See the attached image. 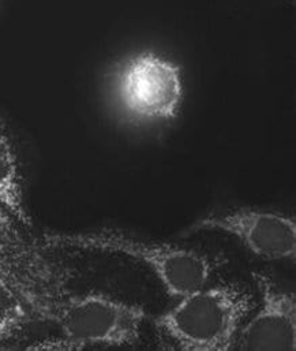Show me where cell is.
<instances>
[{"mask_svg":"<svg viewBox=\"0 0 296 351\" xmlns=\"http://www.w3.org/2000/svg\"><path fill=\"white\" fill-rule=\"evenodd\" d=\"M47 249L101 252L141 261L157 276L166 294L182 298L209 282L214 265L195 249L136 238L116 228L79 232H45L40 242Z\"/></svg>","mask_w":296,"mask_h":351,"instance_id":"cell-1","label":"cell"},{"mask_svg":"<svg viewBox=\"0 0 296 351\" xmlns=\"http://www.w3.org/2000/svg\"><path fill=\"white\" fill-rule=\"evenodd\" d=\"M47 250L21 231L0 230V278L21 293L41 322H49L56 304L70 293L73 280V272Z\"/></svg>","mask_w":296,"mask_h":351,"instance_id":"cell-5","label":"cell"},{"mask_svg":"<svg viewBox=\"0 0 296 351\" xmlns=\"http://www.w3.org/2000/svg\"><path fill=\"white\" fill-rule=\"evenodd\" d=\"M254 295L243 286L224 283L198 289L153 319L172 348L184 351H228L254 308Z\"/></svg>","mask_w":296,"mask_h":351,"instance_id":"cell-2","label":"cell"},{"mask_svg":"<svg viewBox=\"0 0 296 351\" xmlns=\"http://www.w3.org/2000/svg\"><path fill=\"white\" fill-rule=\"evenodd\" d=\"M0 230L19 231V224L0 206Z\"/></svg>","mask_w":296,"mask_h":351,"instance_id":"cell-10","label":"cell"},{"mask_svg":"<svg viewBox=\"0 0 296 351\" xmlns=\"http://www.w3.org/2000/svg\"><path fill=\"white\" fill-rule=\"evenodd\" d=\"M114 90L129 118L145 123L171 122L183 103L182 69L158 53L141 52L118 66Z\"/></svg>","mask_w":296,"mask_h":351,"instance_id":"cell-4","label":"cell"},{"mask_svg":"<svg viewBox=\"0 0 296 351\" xmlns=\"http://www.w3.org/2000/svg\"><path fill=\"white\" fill-rule=\"evenodd\" d=\"M260 293L256 315L241 327L236 350H290L296 349V297L262 272L253 274Z\"/></svg>","mask_w":296,"mask_h":351,"instance_id":"cell-7","label":"cell"},{"mask_svg":"<svg viewBox=\"0 0 296 351\" xmlns=\"http://www.w3.org/2000/svg\"><path fill=\"white\" fill-rule=\"evenodd\" d=\"M201 231L228 234L267 261H295V217L280 210L243 206L210 213L197 219L187 232Z\"/></svg>","mask_w":296,"mask_h":351,"instance_id":"cell-6","label":"cell"},{"mask_svg":"<svg viewBox=\"0 0 296 351\" xmlns=\"http://www.w3.org/2000/svg\"><path fill=\"white\" fill-rule=\"evenodd\" d=\"M147 311L103 293L66 294L53 308L49 322L75 350L89 346L129 348L138 343Z\"/></svg>","mask_w":296,"mask_h":351,"instance_id":"cell-3","label":"cell"},{"mask_svg":"<svg viewBox=\"0 0 296 351\" xmlns=\"http://www.w3.org/2000/svg\"><path fill=\"white\" fill-rule=\"evenodd\" d=\"M36 320L21 293L0 278V348L16 339Z\"/></svg>","mask_w":296,"mask_h":351,"instance_id":"cell-9","label":"cell"},{"mask_svg":"<svg viewBox=\"0 0 296 351\" xmlns=\"http://www.w3.org/2000/svg\"><path fill=\"white\" fill-rule=\"evenodd\" d=\"M0 206L23 227H32L33 220L29 213L21 167L14 144L0 119Z\"/></svg>","mask_w":296,"mask_h":351,"instance_id":"cell-8","label":"cell"}]
</instances>
